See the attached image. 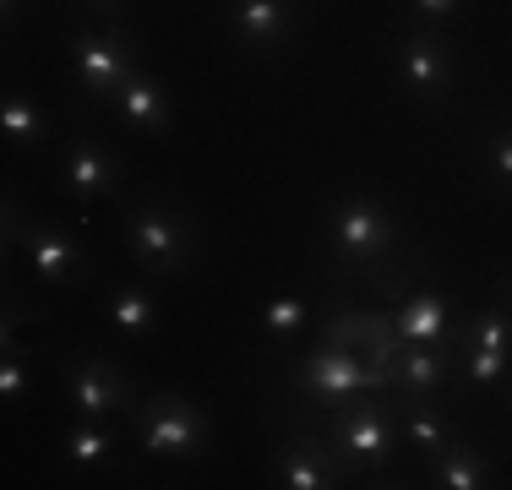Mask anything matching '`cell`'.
Segmentation results:
<instances>
[{"label":"cell","mask_w":512,"mask_h":490,"mask_svg":"<svg viewBox=\"0 0 512 490\" xmlns=\"http://www.w3.org/2000/svg\"><path fill=\"white\" fill-rule=\"evenodd\" d=\"M398 77L420 104H442L453 93V44L431 28H409L398 44Z\"/></svg>","instance_id":"9c48e42d"},{"label":"cell","mask_w":512,"mask_h":490,"mask_svg":"<svg viewBox=\"0 0 512 490\" xmlns=\"http://www.w3.org/2000/svg\"><path fill=\"white\" fill-rule=\"evenodd\" d=\"M485 175L502 191H512V126L491 131V142H485Z\"/></svg>","instance_id":"603a6c76"},{"label":"cell","mask_w":512,"mask_h":490,"mask_svg":"<svg viewBox=\"0 0 512 490\" xmlns=\"http://www.w3.org/2000/svg\"><path fill=\"white\" fill-rule=\"evenodd\" d=\"M153 289H142V284H131V289H115L109 294V327H115L120 338H148V327H153Z\"/></svg>","instance_id":"ffe728a7"},{"label":"cell","mask_w":512,"mask_h":490,"mask_svg":"<svg viewBox=\"0 0 512 490\" xmlns=\"http://www.w3.org/2000/svg\"><path fill=\"white\" fill-rule=\"evenodd\" d=\"M278 485L284 490H333L349 480V469L338 463V452L327 441H311V436H289L278 441Z\"/></svg>","instance_id":"7c38bea8"},{"label":"cell","mask_w":512,"mask_h":490,"mask_svg":"<svg viewBox=\"0 0 512 490\" xmlns=\"http://www.w3.org/2000/svg\"><path fill=\"white\" fill-rule=\"evenodd\" d=\"M6 240H17L22 256H28V267L44 278V284H55V289H71V284H88L93 278L88 251H82L66 229L50 224V218H28V224H22L11 202H6Z\"/></svg>","instance_id":"5b68a950"},{"label":"cell","mask_w":512,"mask_h":490,"mask_svg":"<svg viewBox=\"0 0 512 490\" xmlns=\"http://www.w3.org/2000/svg\"><path fill=\"white\" fill-rule=\"evenodd\" d=\"M66 191L77 196V202H93V196L120 191V158L109 153L104 142L77 137L66 147Z\"/></svg>","instance_id":"9a60e30c"},{"label":"cell","mask_w":512,"mask_h":490,"mask_svg":"<svg viewBox=\"0 0 512 490\" xmlns=\"http://www.w3.org/2000/svg\"><path fill=\"white\" fill-rule=\"evenodd\" d=\"M66 398L82 420H109V414L131 409V376L93 354V360H77L66 371Z\"/></svg>","instance_id":"30bf717a"},{"label":"cell","mask_w":512,"mask_h":490,"mask_svg":"<svg viewBox=\"0 0 512 490\" xmlns=\"http://www.w3.org/2000/svg\"><path fill=\"white\" fill-rule=\"evenodd\" d=\"M414 17H425V22H447V17H458V0H414Z\"/></svg>","instance_id":"d4e9b609"},{"label":"cell","mask_w":512,"mask_h":490,"mask_svg":"<svg viewBox=\"0 0 512 490\" xmlns=\"http://www.w3.org/2000/svg\"><path fill=\"white\" fill-rule=\"evenodd\" d=\"M327 251L344 267L376 273V262L398 251V218L376 196H344L327 207Z\"/></svg>","instance_id":"7a4b0ae2"},{"label":"cell","mask_w":512,"mask_h":490,"mask_svg":"<svg viewBox=\"0 0 512 490\" xmlns=\"http://www.w3.org/2000/svg\"><path fill=\"white\" fill-rule=\"evenodd\" d=\"M398 398V431L414 452H425V458H436V452L453 441L447 431V414L436 409V398H425V392H393Z\"/></svg>","instance_id":"e0dca14e"},{"label":"cell","mask_w":512,"mask_h":490,"mask_svg":"<svg viewBox=\"0 0 512 490\" xmlns=\"http://www.w3.org/2000/svg\"><path fill=\"white\" fill-rule=\"evenodd\" d=\"M507 409H512V392H507Z\"/></svg>","instance_id":"83f0119b"},{"label":"cell","mask_w":512,"mask_h":490,"mask_svg":"<svg viewBox=\"0 0 512 490\" xmlns=\"http://www.w3.org/2000/svg\"><path fill=\"white\" fill-rule=\"evenodd\" d=\"M453 371H458L453 343H404L393 371H387V392H425V398H436L453 382Z\"/></svg>","instance_id":"4fadbf2b"},{"label":"cell","mask_w":512,"mask_h":490,"mask_svg":"<svg viewBox=\"0 0 512 490\" xmlns=\"http://www.w3.org/2000/svg\"><path fill=\"white\" fill-rule=\"evenodd\" d=\"M131 256L153 278H169L191 262V218L169 202H137L131 207Z\"/></svg>","instance_id":"52a82bcc"},{"label":"cell","mask_w":512,"mask_h":490,"mask_svg":"<svg viewBox=\"0 0 512 490\" xmlns=\"http://www.w3.org/2000/svg\"><path fill=\"white\" fill-rule=\"evenodd\" d=\"M327 447L338 452V463L355 474H371V469H387L404 447V431H398L393 409H387V392H365V398L344 403V409L327 420Z\"/></svg>","instance_id":"6da1fadb"},{"label":"cell","mask_w":512,"mask_h":490,"mask_svg":"<svg viewBox=\"0 0 512 490\" xmlns=\"http://www.w3.org/2000/svg\"><path fill=\"white\" fill-rule=\"evenodd\" d=\"M17 6H22V0H0V17L11 22V17H17Z\"/></svg>","instance_id":"4316f807"},{"label":"cell","mask_w":512,"mask_h":490,"mask_svg":"<svg viewBox=\"0 0 512 490\" xmlns=\"http://www.w3.org/2000/svg\"><path fill=\"white\" fill-rule=\"evenodd\" d=\"M207 436L213 425L186 392H153L137 414V441L148 458H202Z\"/></svg>","instance_id":"277c9868"},{"label":"cell","mask_w":512,"mask_h":490,"mask_svg":"<svg viewBox=\"0 0 512 490\" xmlns=\"http://www.w3.org/2000/svg\"><path fill=\"white\" fill-rule=\"evenodd\" d=\"M0 131H6V142H17V147H39L44 137H50V115H44L28 93H6L0 98Z\"/></svg>","instance_id":"d6986e66"},{"label":"cell","mask_w":512,"mask_h":490,"mask_svg":"<svg viewBox=\"0 0 512 490\" xmlns=\"http://www.w3.org/2000/svg\"><path fill=\"white\" fill-rule=\"evenodd\" d=\"M28 387H33V365L22 360L17 349H6V365H0V398H6V403H17Z\"/></svg>","instance_id":"cb8c5ba5"},{"label":"cell","mask_w":512,"mask_h":490,"mask_svg":"<svg viewBox=\"0 0 512 490\" xmlns=\"http://www.w3.org/2000/svg\"><path fill=\"white\" fill-rule=\"evenodd\" d=\"M66 463H77V469H99V463L109 458V431L99 420H88V425H71L66 431Z\"/></svg>","instance_id":"7402d4cb"},{"label":"cell","mask_w":512,"mask_h":490,"mask_svg":"<svg viewBox=\"0 0 512 490\" xmlns=\"http://www.w3.org/2000/svg\"><path fill=\"white\" fill-rule=\"evenodd\" d=\"M447 316H453V305L442 289H414L393 305V327L404 343H447Z\"/></svg>","instance_id":"2e32d148"},{"label":"cell","mask_w":512,"mask_h":490,"mask_svg":"<svg viewBox=\"0 0 512 490\" xmlns=\"http://www.w3.org/2000/svg\"><path fill=\"white\" fill-rule=\"evenodd\" d=\"M458 371L469 387H496L512 371V311H480L458 343Z\"/></svg>","instance_id":"ba28073f"},{"label":"cell","mask_w":512,"mask_h":490,"mask_svg":"<svg viewBox=\"0 0 512 490\" xmlns=\"http://www.w3.org/2000/svg\"><path fill=\"white\" fill-rule=\"evenodd\" d=\"M88 6L104 11V22H109V17H120V6H126V0H88Z\"/></svg>","instance_id":"484cf974"},{"label":"cell","mask_w":512,"mask_h":490,"mask_svg":"<svg viewBox=\"0 0 512 490\" xmlns=\"http://www.w3.org/2000/svg\"><path fill=\"white\" fill-rule=\"evenodd\" d=\"M431 485H442V490H480V485H491L485 452H474L469 441H447V447L431 458Z\"/></svg>","instance_id":"ac0fdd59"},{"label":"cell","mask_w":512,"mask_h":490,"mask_svg":"<svg viewBox=\"0 0 512 490\" xmlns=\"http://www.w3.org/2000/svg\"><path fill=\"white\" fill-rule=\"evenodd\" d=\"M229 28H235V39L246 49L273 55L295 33V6L289 0H229Z\"/></svg>","instance_id":"5bb4252c"},{"label":"cell","mask_w":512,"mask_h":490,"mask_svg":"<svg viewBox=\"0 0 512 490\" xmlns=\"http://www.w3.org/2000/svg\"><path fill=\"white\" fill-rule=\"evenodd\" d=\"M137 60L142 49L120 28V17H109L104 28H77V39H71V77L88 98H109Z\"/></svg>","instance_id":"8992f818"},{"label":"cell","mask_w":512,"mask_h":490,"mask_svg":"<svg viewBox=\"0 0 512 490\" xmlns=\"http://www.w3.org/2000/svg\"><path fill=\"white\" fill-rule=\"evenodd\" d=\"M109 104H115V115L126 120L131 131H142V137H164L169 131V120H175V109H169V93H164V82L153 77L148 66H131L126 77H120V88L109 93Z\"/></svg>","instance_id":"8fae6325"},{"label":"cell","mask_w":512,"mask_h":490,"mask_svg":"<svg viewBox=\"0 0 512 490\" xmlns=\"http://www.w3.org/2000/svg\"><path fill=\"white\" fill-rule=\"evenodd\" d=\"M262 327H267V338L273 343H284V338H295L300 327H306V300H295V294H273V300H262Z\"/></svg>","instance_id":"44dd1931"},{"label":"cell","mask_w":512,"mask_h":490,"mask_svg":"<svg viewBox=\"0 0 512 490\" xmlns=\"http://www.w3.org/2000/svg\"><path fill=\"white\" fill-rule=\"evenodd\" d=\"M300 387H306V398L322 403V409H344V403L365 398V392H387V376L376 371L360 349L322 338L306 360H300Z\"/></svg>","instance_id":"3957f363"}]
</instances>
